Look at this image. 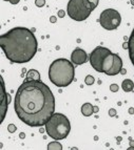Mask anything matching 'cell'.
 <instances>
[{"mask_svg": "<svg viewBox=\"0 0 134 150\" xmlns=\"http://www.w3.org/2000/svg\"><path fill=\"white\" fill-rule=\"evenodd\" d=\"M14 109L24 124L40 127L46 125L55 111V98L40 80H25L16 93Z\"/></svg>", "mask_w": 134, "mask_h": 150, "instance_id": "cell-1", "label": "cell"}, {"mask_svg": "<svg viewBox=\"0 0 134 150\" xmlns=\"http://www.w3.org/2000/svg\"><path fill=\"white\" fill-rule=\"evenodd\" d=\"M0 46L11 62L27 63L36 55L38 43L32 30L18 26L1 35Z\"/></svg>", "mask_w": 134, "mask_h": 150, "instance_id": "cell-2", "label": "cell"}, {"mask_svg": "<svg viewBox=\"0 0 134 150\" xmlns=\"http://www.w3.org/2000/svg\"><path fill=\"white\" fill-rule=\"evenodd\" d=\"M75 68L73 63L67 59H57L50 65L49 78L57 87H67L73 82Z\"/></svg>", "mask_w": 134, "mask_h": 150, "instance_id": "cell-3", "label": "cell"}, {"mask_svg": "<svg viewBox=\"0 0 134 150\" xmlns=\"http://www.w3.org/2000/svg\"><path fill=\"white\" fill-rule=\"evenodd\" d=\"M44 126H46V131L49 137L56 141L66 139L71 131L70 121L62 113L54 112Z\"/></svg>", "mask_w": 134, "mask_h": 150, "instance_id": "cell-4", "label": "cell"}, {"mask_svg": "<svg viewBox=\"0 0 134 150\" xmlns=\"http://www.w3.org/2000/svg\"><path fill=\"white\" fill-rule=\"evenodd\" d=\"M92 11V6L88 0H70L67 8L69 17L75 21L86 20Z\"/></svg>", "mask_w": 134, "mask_h": 150, "instance_id": "cell-5", "label": "cell"}, {"mask_svg": "<svg viewBox=\"0 0 134 150\" xmlns=\"http://www.w3.org/2000/svg\"><path fill=\"white\" fill-rule=\"evenodd\" d=\"M122 22V16L114 8H107L99 16V23L105 30H116Z\"/></svg>", "mask_w": 134, "mask_h": 150, "instance_id": "cell-6", "label": "cell"}, {"mask_svg": "<svg viewBox=\"0 0 134 150\" xmlns=\"http://www.w3.org/2000/svg\"><path fill=\"white\" fill-rule=\"evenodd\" d=\"M110 54H111V50L106 47H102V46H97L96 48L93 50V52L90 55V63L97 73H104L102 64H104L105 59Z\"/></svg>", "mask_w": 134, "mask_h": 150, "instance_id": "cell-7", "label": "cell"}, {"mask_svg": "<svg viewBox=\"0 0 134 150\" xmlns=\"http://www.w3.org/2000/svg\"><path fill=\"white\" fill-rule=\"evenodd\" d=\"M87 59H88V56L82 48L76 47L71 54V61L75 65L84 64V63L87 62Z\"/></svg>", "mask_w": 134, "mask_h": 150, "instance_id": "cell-8", "label": "cell"}, {"mask_svg": "<svg viewBox=\"0 0 134 150\" xmlns=\"http://www.w3.org/2000/svg\"><path fill=\"white\" fill-rule=\"evenodd\" d=\"M0 81H1V119H0V122H3L5 117V113H6V110H8V105L9 102L6 101V97H8V93L5 91L4 88V81H3V78H0Z\"/></svg>", "mask_w": 134, "mask_h": 150, "instance_id": "cell-9", "label": "cell"}, {"mask_svg": "<svg viewBox=\"0 0 134 150\" xmlns=\"http://www.w3.org/2000/svg\"><path fill=\"white\" fill-rule=\"evenodd\" d=\"M123 69V60L120 59L118 55L116 54H114V61H113V64H112V67L110 68V70L106 75L108 76H115L117 74H119L122 71Z\"/></svg>", "mask_w": 134, "mask_h": 150, "instance_id": "cell-10", "label": "cell"}, {"mask_svg": "<svg viewBox=\"0 0 134 150\" xmlns=\"http://www.w3.org/2000/svg\"><path fill=\"white\" fill-rule=\"evenodd\" d=\"M128 52H129V57L132 64L134 65V28L131 33V36L128 41Z\"/></svg>", "mask_w": 134, "mask_h": 150, "instance_id": "cell-11", "label": "cell"}, {"mask_svg": "<svg viewBox=\"0 0 134 150\" xmlns=\"http://www.w3.org/2000/svg\"><path fill=\"white\" fill-rule=\"evenodd\" d=\"M113 61H114V54H110L108 57L105 59L104 61V64H102V70H104V73L107 74L108 71L110 70V68L112 67V64H113Z\"/></svg>", "mask_w": 134, "mask_h": 150, "instance_id": "cell-12", "label": "cell"}, {"mask_svg": "<svg viewBox=\"0 0 134 150\" xmlns=\"http://www.w3.org/2000/svg\"><path fill=\"white\" fill-rule=\"evenodd\" d=\"M94 112V106L91 103H85L84 105L81 106V113L85 117H90L92 113Z\"/></svg>", "mask_w": 134, "mask_h": 150, "instance_id": "cell-13", "label": "cell"}, {"mask_svg": "<svg viewBox=\"0 0 134 150\" xmlns=\"http://www.w3.org/2000/svg\"><path fill=\"white\" fill-rule=\"evenodd\" d=\"M122 88L124 89V91H126V93H130V91H132L134 88V83L132 80H130V79H126V80L123 81V84H122Z\"/></svg>", "mask_w": 134, "mask_h": 150, "instance_id": "cell-14", "label": "cell"}, {"mask_svg": "<svg viewBox=\"0 0 134 150\" xmlns=\"http://www.w3.org/2000/svg\"><path fill=\"white\" fill-rule=\"evenodd\" d=\"M27 79L28 80H40V75L35 69L29 70L28 74H27Z\"/></svg>", "mask_w": 134, "mask_h": 150, "instance_id": "cell-15", "label": "cell"}, {"mask_svg": "<svg viewBox=\"0 0 134 150\" xmlns=\"http://www.w3.org/2000/svg\"><path fill=\"white\" fill-rule=\"evenodd\" d=\"M48 149L50 150H61L62 149V146H61V144H59L58 142H52L50 143L48 145Z\"/></svg>", "mask_w": 134, "mask_h": 150, "instance_id": "cell-16", "label": "cell"}, {"mask_svg": "<svg viewBox=\"0 0 134 150\" xmlns=\"http://www.w3.org/2000/svg\"><path fill=\"white\" fill-rule=\"evenodd\" d=\"M94 81H95V80H94V77H93V76H91V75L87 76L86 79H85V83H86L87 85H93Z\"/></svg>", "mask_w": 134, "mask_h": 150, "instance_id": "cell-17", "label": "cell"}, {"mask_svg": "<svg viewBox=\"0 0 134 150\" xmlns=\"http://www.w3.org/2000/svg\"><path fill=\"white\" fill-rule=\"evenodd\" d=\"M88 1L90 2V4H91L92 10H95V8H96L97 5H98V1H99V0H88Z\"/></svg>", "mask_w": 134, "mask_h": 150, "instance_id": "cell-18", "label": "cell"}, {"mask_svg": "<svg viewBox=\"0 0 134 150\" xmlns=\"http://www.w3.org/2000/svg\"><path fill=\"white\" fill-rule=\"evenodd\" d=\"M35 4L38 8H42L43 5L46 4V0H35Z\"/></svg>", "mask_w": 134, "mask_h": 150, "instance_id": "cell-19", "label": "cell"}, {"mask_svg": "<svg viewBox=\"0 0 134 150\" xmlns=\"http://www.w3.org/2000/svg\"><path fill=\"white\" fill-rule=\"evenodd\" d=\"M110 90L113 91V93H116L117 90H118V86H117L116 84H111V85H110Z\"/></svg>", "mask_w": 134, "mask_h": 150, "instance_id": "cell-20", "label": "cell"}, {"mask_svg": "<svg viewBox=\"0 0 134 150\" xmlns=\"http://www.w3.org/2000/svg\"><path fill=\"white\" fill-rule=\"evenodd\" d=\"M115 115H116V110L110 109V115H111V117H114Z\"/></svg>", "mask_w": 134, "mask_h": 150, "instance_id": "cell-21", "label": "cell"}, {"mask_svg": "<svg viewBox=\"0 0 134 150\" xmlns=\"http://www.w3.org/2000/svg\"><path fill=\"white\" fill-rule=\"evenodd\" d=\"M19 1H20V0H10V2L12 3V4H17Z\"/></svg>", "mask_w": 134, "mask_h": 150, "instance_id": "cell-22", "label": "cell"}, {"mask_svg": "<svg viewBox=\"0 0 134 150\" xmlns=\"http://www.w3.org/2000/svg\"><path fill=\"white\" fill-rule=\"evenodd\" d=\"M13 127H14V126H13V125H10V126H9V130H10L11 132H13L14 130H16V128H15V129H14V128H13Z\"/></svg>", "mask_w": 134, "mask_h": 150, "instance_id": "cell-23", "label": "cell"}, {"mask_svg": "<svg viewBox=\"0 0 134 150\" xmlns=\"http://www.w3.org/2000/svg\"><path fill=\"white\" fill-rule=\"evenodd\" d=\"M123 47H124V48H127V50H128V42H127V43H124V44H123Z\"/></svg>", "mask_w": 134, "mask_h": 150, "instance_id": "cell-24", "label": "cell"}, {"mask_svg": "<svg viewBox=\"0 0 134 150\" xmlns=\"http://www.w3.org/2000/svg\"><path fill=\"white\" fill-rule=\"evenodd\" d=\"M129 112L130 113H134V108H130V109H129Z\"/></svg>", "mask_w": 134, "mask_h": 150, "instance_id": "cell-25", "label": "cell"}, {"mask_svg": "<svg viewBox=\"0 0 134 150\" xmlns=\"http://www.w3.org/2000/svg\"><path fill=\"white\" fill-rule=\"evenodd\" d=\"M98 111V107H94V112H97Z\"/></svg>", "mask_w": 134, "mask_h": 150, "instance_id": "cell-26", "label": "cell"}, {"mask_svg": "<svg viewBox=\"0 0 134 150\" xmlns=\"http://www.w3.org/2000/svg\"><path fill=\"white\" fill-rule=\"evenodd\" d=\"M59 15H60V16H63V12H62V11H61V12H59Z\"/></svg>", "mask_w": 134, "mask_h": 150, "instance_id": "cell-27", "label": "cell"}, {"mask_svg": "<svg viewBox=\"0 0 134 150\" xmlns=\"http://www.w3.org/2000/svg\"><path fill=\"white\" fill-rule=\"evenodd\" d=\"M120 73H122V74H126V70H125V69H122V71H120Z\"/></svg>", "mask_w": 134, "mask_h": 150, "instance_id": "cell-28", "label": "cell"}, {"mask_svg": "<svg viewBox=\"0 0 134 150\" xmlns=\"http://www.w3.org/2000/svg\"><path fill=\"white\" fill-rule=\"evenodd\" d=\"M131 4H132V5H133V6H134V0H131Z\"/></svg>", "mask_w": 134, "mask_h": 150, "instance_id": "cell-29", "label": "cell"}, {"mask_svg": "<svg viewBox=\"0 0 134 150\" xmlns=\"http://www.w3.org/2000/svg\"><path fill=\"white\" fill-rule=\"evenodd\" d=\"M4 1H10V0H4Z\"/></svg>", "mask_w": 134, "mask_h": 150, "instance_id": "cell-30", "label": "cell"}]
</instances>
